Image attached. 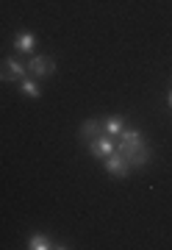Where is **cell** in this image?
<instances>
[{"instance_id": "7c38bea8", "label": "cell", "mask_w": 172, "mask_h": 250, "mask_svg": "<svg viewBox=\"0 0 172 250\" xmlns=\"http://www.w3.org/2000/svg\"><path fill=\"white\" fill-rule=\"evenodd\" d=\"M167 100H170V108H172V89H170V98H167Z\"/></svg>"}, {"instance_id": "5b68a950", "label": "cell", "mask_w": 172, "mask_h": 250, "mask_svg": "<svg viewBox=\"0 0 172 250\" xmlns=\"http://www.w3.org/2000/svg\"><path fill=\"white\" fill-rule=\"evenodd\" d=\"M103 164H106V172H111V175H117V178H125L128 170H131V164H128V159L122 156V153H111V156H106L103 159Z\"/></svg>"}, {"instance_id": "8992f818", "label": "cell", "mask_w": 172, "mask_h": 250, "mask_svg": "<svg viewBox=\"0 0 172 250\" xmlns=\"http://www.w3.org/2000/svg\"><path fill=\"white\" fill-rule=\"evenodd\" d=\"M34 45H37V36L28 34V31H22V34L14 36V47H17L19 53H31V50H34Z\"/></svg>"}, {"instance_id": "9c48e42d", "label": "cell", "mask_w": 172, "mask_h": 250, "mask_svg": "<svg viewBox=\"0 0 172 250\" xmlns=\"http://www.w3.org/2000/svg\"><path fill=\"white\" fill-rule=\"evenodd\" d=\"M103 134V123L100 120H86V123H81V136L83 139H95V136Z\"/></svg>"}, {"instance_id": "3957f363", "label": "cell", "mask_w": 172, "mask_h": 250, "mask_svg": "<svg viewBox=\"0 0 172 250\" xmlns=\"http://www.w3.org/2000/svg\"><path fill=\"white\" fill-rule=\"evenodd\" d=\"M25 67H28V75H34V78H47V75L56 72V62L50 56H34Z\"/></svg>"}, {"instance_id": "6da1fadb", "label": "cell", "mask_w": 172, "mask_h": 250, "mask_svg": "<svg viewBox=\"0 0 172 250\" xmlns=\"http://www.w3.org/2000/svg\"><path fill=\"white\" fill-rule=\"evenodd\" d=\"M145 147V139H142V131L139 128H122L119 134V142H117V153H122L125 159L136 156V153Z\"/></svg>"}, {"instance_id": "52a82bcc", "label": "cell", "mask_w": 172, "mask_h": 250, "mask_svg": "<svg viewBox=\"0 0 172 250\" xmlns=\"http://www.w3.org/2000/svg\"><path fill=\"white\" fill-rule=\"evenodd\" d=\"M19 92H22L25 98H42V89H39V83H37V78H34V75L19 81Z\"/></svg>"}, {"instance_id": "ba28073f", "label": "cell", "mask_w": 172, "mask_h": 250, "mask_svg": "<svg viewBox=\"0 0 172 250\" xmlns=\"http://www.w3.org/2000/svg\"><path fill=\"white\" fill-rule=\"evenodd\" d=\"M100 123H103V134L106 136H119L122 134V128H125L119 117H106V120H100Z\"/></svg>"}, {"instance_id": "8fae6325", "label": "cell", "mask_w": 172, "mask_h": 250, "mask_svg": "<svg viewBox=\"0 0 172 250\" xmlns=\"http://www.w3.org/2000/svg\"><path fill=\"white\" fill-rule=\"evenodd\" d=\"M150 156H153V153H150V147H142V150L136 153V156H131V159H128V164H131V170H134V167H145L147 161H150Z\"/></svg>"}, {"instance_id": "7a4b0ae2", "label": "cell", "mask_w": 172, "mask_h": 250, "mask_svg": "<svg viewBox=\"0 0 172 250\" xmlns=\"http://www.w3.org/2000/svg\"><path fill=\"white\" fill-rule=\"evenodd\" d=\"M25 75H28V67L14 56L0 62V81H22Z\"/></svg>"}, {"instance_id": "30bf717a", "label": "cell", "mask_w": 172, "mask_h": 250, "mask_svg": "<svg viewBox=\"0 0 172 250\" xmlns=\"http://www.w3.org/2000/svg\"><path fill=\"white\" fill-rule=\"evenodd\" d=\"M28 248H31V250H50V248H56V245L47 239L45 233H34V236L28 239Z\"/></svg>"}, {"instance_id": "277c9868", "label": "cell", "mask_w": 172, "mask_h": 250, "mask_svg": "<svg viewBox=\"0 0 172 250\" xmlns=\"http://www.w3.org/2000/svg\"><path fill=\"white\" fill-rule=\"evenodd\" d=\"M114 150H117V142H114L111 136H106V134L95 136V139L89 142V153L95 156V159H106V156H111Z\"/></svg>"}]
</instances>
